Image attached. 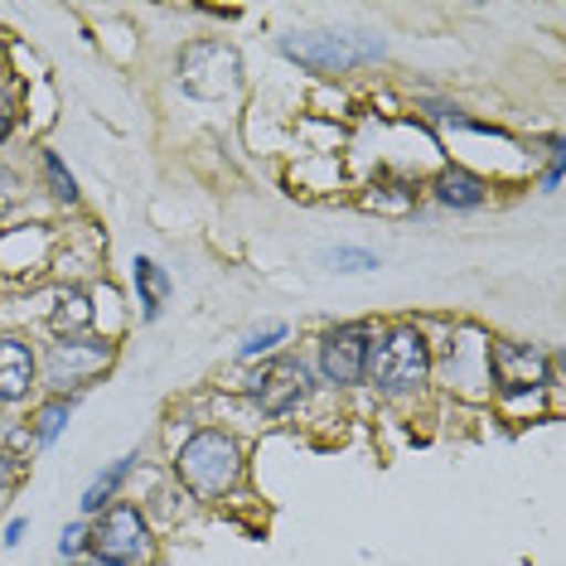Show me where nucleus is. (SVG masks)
<instances>
[{"mask_svg":"<svg viewBox=\"0 0 566 566\" xmlns=\"http://www.w3.org/2000/svg\"><path fill=\"white\" fill-rule=\"evenodd\" d=\"M175 474L189 494L199 499H223L242 474V450L223 431H199L175 450Z\"/></svg>","mask_w":566,"mask_h":566,"instance_id":"obj_1","label":"nucleus"},{"mask_svg":"<svg viewBox=\"0 0 566 566\" xmlns=\"http://www.w3.org/2000/svg\"><path fill=\"white\" fill-rule=\"evenodd\" d=\"M431 373V344L421 329L411 325H397L388 329L382 339L368 344V364H364V378L378 382L388 392H407V388H421Z\"/></svg>","mask_w":566,"mask_h":566,"instance_id":"obj_2","label":"nucleus"},{"mask_svg":"<svg viewBox=\"0 0 566 566\" xmlns=\"http://www.w3.org/2000/svg\"><path fill=\"white\" fill-rule=\"evenodd\" d=\"M281 54L311 73H344L358 59H378L382 40H364V34H344V30H295L281 34Z\"/></svg>","mask_w":566,"mask_h":566,"instance_id":"obj_3","label":"nucleus"},{"mask_svg":"<svg viewBox=\"0 0 566 566\" xmlns=\"http://www.w3.org/2000/svg\"><path fill=\"white\" fill-rule=\"evenodd\" d=\"M179 87L189 97H203V102H218V97H233L238 83H242V59L233 44L223 40H195L185 44L179 54Z\"/></svg>","mask_w":566,"mask_h":566,"instance_id":"obj_4","label":"nucleus"},{"mask_svg":"<svg viewBox=\"0 0 566 566\" xmlns=\"http://www.w3.org/2000/svg\"><path fill=\"white\" fill-rule=\"evenodd\" d=\"M489 373H494L504 397H523V392H537L543 382H552L547 354L537 349V344H518V339L489 344Z\"/></svg>","mask_w":566,"mask_h":566,"instance_id":"obj_5","label":"nucleus"},{"mask_svg":"<svg viewBox=\"0 0 566 566\" xmlns=\"http://www.w3.org/2000/svg\"><path fill=\"white\" fill-rule=\"evenodd\" d=\"M87 547L97 552V562H132V557H146L150 547V533H146V518L132 509V504H117L102 513V523L87 533Z\"/></svg>","mask_w":566,"mask_h":566,"instance_id":"obj_6","label":"nucleus"},{"mask_svg":"<svg viewBox=\"0 0 566 566\" xmlns=\"http://www.w3.org/2000/svg\"><path fill=\"white\" fill-rule=\"evenodd\" d=\"M368 344H373V334L358 329V325L329 329L325 339H319V373H325L329 382H339V388H354V382H364Z\"/></svg>","mask_w":566,"mask_h":566,"instance_id":"obj_7","label":"nucleus"},{"mask_svg":"<svg viewBox=\"0 0 566 566\" xmlns=\"http://www.w3.org/2000/svg\"><path fill=\"white\" fill-rule=\"evenodd\" d=\"M305 364L301 358H272L262 373H256V382H252V397H256V407L266 411V417H286V411L305 397Z\"/></svg>","mask_w":566,"mask_h":566,"instance_id":"obj_8","label":"nucleus"},{"mask_svg":"<svg viewBox=\"0 0 566 566\" xmlns=\"http://www.w3.org/2000/svg\"><path fill=\"white\" fill-rule=\"evenodd\" d=\"M112 364L107 344H78V339H59L54 344V388H69V382H83Z\"/></svg>","mask_w":566,"mask_h":566,"instance_id":"obj_9","label":"nucleus"},{"mask_svg":"<svg viewBox=\"0 0 566 566\" xmlns=\"http://www.w3.org/2000/svg\"><path fill=\"white\" fill-rule=\"evenodd\" d=\"M34 373H40V364H34L30 344L0 339V402H20V397H30Z\"/></svg>","mask_w":566,"mask_h":566,"instance_id":"obj_10","label":"nucleus"},{"mask_svg":"<svg viewBox=\"0 0 566 566\" xmlns=\"http://www.w3.org/2000/svg\"><path fill=\"white\" fill-rule=\"evenodd\" d=\"M436 199H441L446 209H480L484 203V179L455 165V170H446L441 179H436Z\"/></svg>","mask_w":566,"mask_h":566,"instance_id":"obj_11","label":"nucleus"},{"mask_svg":"<svg viewBox=\"0 0 566 566\" xmlns=\"http://www.w3.org/2000/svg\"><path fill=\"white\" fill-rule=\"evenodd\" d=\"M136 291H140V305H146V319H156L160 301L170 295V276H165L150 256H136Z\"/></svg>","mask_w":566,"mask_h":566,"instance_id":"obj_12","label":"nucleus"},{"mask_svg":"<svg viewBox=\"0 0 566 566\" xmlns=\"http://www.w3.org/2000/svg\"><path fill=\"white\" fill-rule=\"evenodd\" d=\"M54 334L59 339H69V334H78V329H87L93 325V305H87V295L83 291H69V295H59V311H54Z\"/></svg>","mask_w":566,"mask_h":566,"instance_id":"obj_13","label":"nucleus"},{"mask_svg":"<svg viewBox=\"0 0 566 566\" xmlns=\"http://www.w3.org/2000/svg\"><path fill=\"white\" fill-rule=\"evenodd\" d=\"M132 460H136V455H122L117 465H112V470H102L97 480L87 484V494H83V513H102V509H107V499L117 494V484L126 480V474H132Z\"/></svg>","mask_w":566,"mask_h":566,"instance_id":"obj_14","label":"nucleus"},{"mask_svg":"<svg viewBox=\"0 0 566 566\" xmlns=\"http://www.w3.org/2000/svg\"><path fill=\"white\" fill-rule=\"evenodd\" d=\"M364 209L407 213L411 209V189H402V185H373V195H364Z\"/></svg>","mask_w":566,"mask_h":566,"instance_id":"obj_15","label":"nucleus"},{"mask_svg":"<svg viewBox=\"0 0 566 566\" xmlns=\"http://www.w3.org/2000/svg\"><path fill=\"white\" fill-rule=\"evenodd\" d=\"M63 421H69V402H63V397H54V402H49V407L40 411V427H34V441L49 446V441H54V436L63 431Z\"/></svg>","mask_w":566,"mask_h":566,"instance_id":"obj_16","label":"nucleus"},{"mask_svg":"<svg viewBox=\"0 0 566 566\" xmlns=\"http://www.w3.org/2000/svg\"><path fill=\"white\" fill-rule=\"evenodd\" d=\"M329 262H334V272H373V266H378V256L358 252V248H334Z\"/></svg>","mask_w":566,"mask_h":566,"instance_id":"obj_17","label":"nucleus"},{"mask_svg":"<svg viewBox=\"0 0 566 566\" xmlns=\"http://www.w3.org/2000/svg\"><path fill=\"white\" fill-rule=\"evenodd\" d=\"M44 170H49V179H54V195L59 199H78V179L63 170V160L54 156V150H44Z\"/></svg>","mask_w":566,"mask_h":566,"instance_id":"obj_18","label":"nucleus"},{"mask_svg":"<svg viewBox=\"0 0 566 566\" xmlns=\"http://www.w3.org/2000/svg\"><path fill=\"white\" fill-rule=\"evenodd\" d=\"M286 339V325H266L262 334H252L248 344H242V358H256V354H266V349H276V344Z\"/></svg>","mask_w":566,"mask_h":566,"instance_id":"obj_19","label":"nucleus"},{"mask_svg":"<svg viewBox=\"0 0 566 566\" xmlns=\"http://www.w3.org/2000/svg\"><path fill=\"white\" fill-rule=\"evenodd\" d=\"M83 547H87V533H83V527H78V523H73V527H63V543H59L63 557H78Z\"/></svg>","mask_w":566,"mask_h":566,"instance_id":"obj_20","label":"nucleus"},{"mask_svg":"<svg viewBox=\"0 0 566 566\" xmlns=\"http://www.w3.org/2000/svg\"><path fill=\"white\" fill-rule=\"evenodd\" d=\"M10 126H15V107H10V97L0 93V140L10 136Z\"/></svg>","mask_w":566,"mask_h":566,"instance_id":"obj_21","label":"nucleus"},{"mask_svg":"<svg viewBox=\"0 0 566 566\" xmlns=\"http://www.w3.org/2000/svg\"><path fill=\"white\" fill-rule=\"evenodd\" d=\"M10 199H15V175H10V170H0V209H6Z\"/></svg>","mask_w":566,"mask_h":566,"instance_id":"obj_22","label":"nucleus"},{"mask_svg":"<svg viewBox=\"0 0 566 566\" xmlns=\"http://www.w3.org/2000/svg\"><path fill=\"white\" fill-rule=\"evenodd\" d=\"M10 484H15V460L0 450V489H10Z\"/></svg>","mask_w":566,"mask_h":566,"instance_id":"obj_23","label":"nucleus"},{"mask_svg":"<svg viewBox=\"0 0 566 566\" xmlns=\"http://www.w3.org/2000/svg\"><path fill=\"white\" fill-rule=\"evenodd\" d=\"M20 537H24V518H10V527H6V543H10V547H15V543H20Z\"/></svg>","mask_w":566,"mask_h":566,"instance_id":"obj_24","label":"nucleus"},{"mask_svg":"<svg viewBox=\"0 0 566 566\" xmlns=\"http://www.w3.org/2000/svg\"><path fill=\"white\" fill-rule=\"evenodd\" d=\"M97 566H122V562H97Z\"/></svg>","mask_w":566,"mask_h":566,"instance_id":"obj_25","label":"nucleus"}]
</instances>
